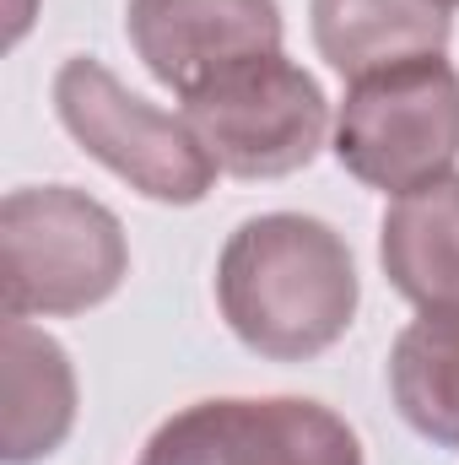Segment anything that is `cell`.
I'll return each instance as SVG.
<instances>
[{"mask_svg":"<svg viewBox=\"0 0 459 465\" xmlns=\"http://www.w3.org/2000/svg\"><path fill=\"white\" fill-rule=\"evenodd\" d=\"M217 303L249 351L276 362L319 357L351 331L356 314L351 249L319 217H249L217 260Z\"/></svg>","mask_w":459,"mask_h":465,"instance_id":"6da1fadb","label":"cell"},{"mask_svg":"<svg viewBox=\"0 0 459 465\" xmlns=\"http://www.w3.org/2000/svg\"><path fill=\"white\" fill-rule=\"evenodd\" d=\"M130 271L119 217L71 190L33 184L0 201V309L5 320L27 314H87L114 298Z\"/></svg>","mask_w":459,"mask_h":465,"instance_id":"7a4b0ae2","label":"cell"},{"mask_svg":"<svg viewBox=\"0 0 459 465\" xmlns=\"http://www.w3.org/2000/svg\"><path fill=\"white\" fill-rule=\"evenodd\" d=\"M336 157L351 179L411 195L459 163V71L444 54L356 76L336 114Z\"/></svg>","mask_w":459,"mask_h":465,"instance_id":"3957f363","label":"cell"},{"mask_svg":"<svg viewBox=\"0 0 459 465\" xmlns=\"http://www.w3.org/2000/svg\"><path fill=\"white\" fill-rule=\"evenodd\" d=\"M184 124L232 179H281L319 157L330 135V104L319 82L281 49L254 54L184 98Z\"/></svg>","mask_w":459,"mask_h":465,"instance_id":"277c9868","label":"cell"},{"mask_svg":"<svg viewBox=\"0 0 459 465\" xmlns=\"http://www.w3.org/2000/svg\"><path fill=\"white\" fill-rule=\"evenodd\" d=\"M54 109L71 141L119 173L130 190L162 206H195L206 201L217 163L195 141L184 114H162L157 104L135 98L114 71L93 54H76L54 76Z\"/></svg>","mask_w":459,"mask_h":465,"instance_id":"5b68a950","label":"cell"},{"mask_svg":"<svg viewBox=\"0 0 459 465\" xmlns=\"http://www.w3.org/2000/svg\"><path fill=\"white\" fill-rule=\"evenodd\" d=\"M141 465H362V444L319 401H195L146 439Z\"/></svg>","mask_w":459,"mask_h":465,"instance_id":"8992f818","label":"cell"},{"mask_svg":"<svg viewBox=\"0 0 459 465\" xmlns=\"http://www.w3.org/2000/svg\"><path fill=\"white\" fill-rule=\"evenodd\" d=\"M124 27L146 71L179 98L254 54L281 49L276 0H130Z\"/></svg>","mask_w":459,"mask_h":465,"instance_id":"52a82bcc","label":"cell"},{"mask_svg":"<svg viewBox=\"0 0 459 465\" xmlns=\"http://www.w3.org/2000/svg\"><path fill=\"white\" fill-rule=\"evenodd\" d=\"M0 455L5 465H33L54 455L76 422V373L54 336L27 320L0 325Z\"/></svg>","mask_w":459,"mask_h":465,"instance_id":"ba28073f","label":"cell"},{"mask_svg":"<svg viewBox=\"0 0 459 465\" xmlns=\"http://www.w3.org/2000/svg\"><path fill=\"white\" fill-rule=\"evenodd\" d=\"M314 44L346 82L400 60L449 49V5L438 0H314Z\"/></svg>","mask_w":459,"mask_h":465,"instance_id":"9c48e42d","label":"cell"},{"mask_svg":"<svg viewBox=\"0 0 459 465\" xmlns=\"http://www.w3.org/2000/svg\"><path fill=\"white\" fill-rule=\"evenodd\" d=\"M384 276L416 309L459 298V173L395 195L378 232Z\"/></svg>","mask_w":459,"mask_h":465,"instance_id":"30bf717a","label":"cell"},{"mask_svg":"<svg viewBox=\"0 0 459 465\" xmlns=\"http://www.w3.org/2000/svg\"><path fill=\"white\" fill-rule=\"evenodd\" d=\"M389 390L422 439L459 450V298L416 309L389 351Z\"/></svg>","mask_w":459,"mask_h":465,"instance_id":"8fae6325","label":"cell"},{"mask_svg":"<svg viewBox=\"0 0 459 465\" xmlns=\"http://www.w3.org/2000/svg\"><path fill=\"white\" fill-rule=\"evenodd\" d=\"M438 5H459V0H438Z\"/></svg>","mask_w":459,"mask_h":465,"instance_id":"7c38bea8","label":"cell"}]
</instances>
